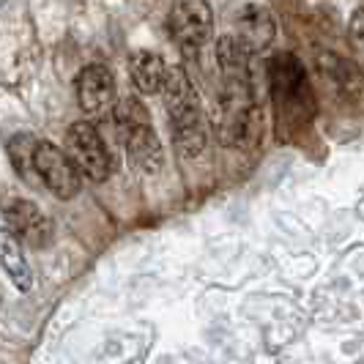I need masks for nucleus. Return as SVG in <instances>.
Segmentation results:
<instances>
[{"mask_svg":"<svg viewBox=\"0 0 364 364\" xmlns=\"http://www.w3.org/2000/svg\"><path fill=\"white\" fill-rule=\"evenodd\" d=\"M162 96L176 154L181 159H198L208 146V121H205L200 93L189 80V74L183 72V66H170Z\"/></svg>","mask_w":364,"mask_h":364,"instance_id":"1","label":"nucleus"},{"mask_svg":"<svg viewBox=\"0 0 364 364\" xmlns=\"http://www.w3.org/2000/svg\"><path fill=\"white\" fill-rule=\"evenodd\" d=\"M269 88L274 112L282 132H299L318 112V99L312 91L310 74L293 53H277L269 60Z\"/></svg>","mask_w":364,"mask_h":364,"instance_id":"2","label":"nucleus"},{"mask_svg":"<svg viewBox=\"0 0 364 364\" xmlns=\"http://www.w3.org/2000/svg\"><path fill=\"white\" fill-rule=\"evenodd\" d=\"M115 127L121 132V140L127 146L129 162L140 173H159L164 164V151L159 143V134L151 124V112L137 96H124L112 107Z\"/></svg>","mask_w":364,"mask_h":364,"instance_id":"3","label":"nucleus"},{"mask_svg":"<svg viewBox=\"0 0 364 364\" xmlns=\"http://www.w3.org/2000/svg\"><path fill=\"white\" fill-rule=\"evenodd\" d=\"M66 154L82 170V176L96 183L107 181L115 170L105 137L88 121H74L72 127L66 129Z\"/></svg>","mask_w":364,"mask_h":364,"instance_id":"4","label":"nucleus"},{"mask_svg":"<svg viewBox=\"0 0 364 364\" xmlns=\"http://www.w3.org/2000/svg\"><path fill=\"white\" fill-rule=\"evenodd\" d=\"M318 74L326 85V91L346 107L364 112V72L356 60L337 53L315 55Z\"/></svg>","mask_w":364,"mask_h":364,"instance_id":"5","label":"nucleus"},{"mask_svg":"<svg viewBox=\"0 0 364 364\" xmlns=\"http://www.w3.org/2000/svg\"><path fill=\"white\" fill-rule=\"evenodd\" d=\"M167 31L181 50H203L214 33V11L208 0H176L167 14Z\"/></svg>","mask_w":364,"mask_h":364,"instance_id":"6","label":"nucleus"},{"mask_svg":"<svg viewBox=\"0 0 364 364\" xmlns=\"http://www.w3.org/2000/svg\"><path fill=\"white\" fill-rule=\"evenodd\" d=\"M36 173L38 181L60 200H72L82 189V170L74 164V159L66 151H60V148L47 143V140H38Z\"/></svg>","mask_w":364,"mask_h":364,"instance_id":"7","label":"nucleus"},{"mask_svg":"<svg viewBox=\"0 0 364 364\" xmlns=\"http://www.w3.org/2000/svg\"><path fill=\"white\" fill-rule=\"evenodd\" d=\"M77 102L85 115L102 118L115 107V77L105 63H88L74 80Z\"/></svg>","mask_w":364,"mask_h":364,"instance_id":"8","label":"nucleus"},{"mask_svg":"<svg viewBox=\"0 0 364 364\" xmlns=\"http://www.w3.org/2000/svg\"><path fill=\"white\" fill-rule=\"evenodd\" d=\"M3 217L9 222L11 233L31 247H47L53 238V222L47 219V214L38 208L36 203L25 200V198H9L3 200Z\"/></svg>","mask_w":364,"mask_h":364,"instance_id":"9","label":"nucleus"},{"mask_svg":"<svg viewBox=\"0 0 364 364\" xmlns=\"http://www.w3.org/2000/svg\"><path fill=\"white\" fill-rule=\"evenodd\" d=\"M236 22V38L252 55L263 53L266 47H272L274 36H277V22H274L269 9H263V6H244Z\"/></svg>","mask_w":364,"mask_h":364,"instance_id":"10","label":"nucleus"},{"mask_svg":"<svg viewBox=\"0 0 364 364\" xmlns=\"http://www.w3.org/2000/svg\"><path fill=\"white\" fill-rule=\"evenodd\" d=\"M167 72H170V66L164 63V58L159 53L140 50V53L129 55V77H132V85L140 93H146V96L162 93L164 82H167Z\"/></svg>","mask_w":364,"mask_h":364,"instance_id":"11","label":"nucleus"},{"mask_svg":"<svg viewBox=\"0 0 364 364\" xmlns=\"http://www.w3.org/2000/svg\"><path fill=\"white\" fill-rule=\"evenodd\" d=\"M0 266H3V272H9L11 282H14L22 293H28L33 288L31 263H28V257H25L22 241L11 233V228H0Z\"/></svg>","mask_w":364,"mask_h":364,"instance_id":"12","label":"nucleus"},{"mask_svg":"<svg viewBox=\"0 0 364 364\" xmlns=\"http://www.w3.org/2000/svg\"><path fill=\"white\" fill-rule=\"evenodd\" d=\"M36 148L38 140L28 132H19L9 140V159H11L14 170L19 173V178H25V181H38Z\"/></svg>","mask_w":364,"mask_h":364,"instance_id":"13","label":"nucleus"},{"mask_svg":"<svg viewBox=\"0 0 364 364\" xmlns=\"http://www.w3.org/2000/svg\"><path fill=\"white\" fill-rule=\"evenodd\" d=\"M348 41L353 47V53L364 60V9H359L353 17H350V28H348Z\"/></svg>","mask_w":364,"mask_h":364,"instance_id":"14","label":"nucleus"},{"mask_svg":"<svg viewBox=\"0 0 364 364\" xmlns=\"http://www.w3.org/2000/svg\"><path fill=\"white\" fill-rule=\"evenodd\" d=\"M0 301H3V293H0Z\"/></svg>","mask_w":364,"mask_h":364,"instance_id":"15","label":"nucleus"}]
</instances>
